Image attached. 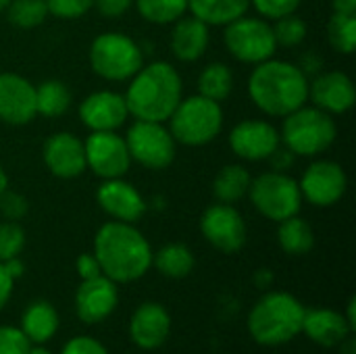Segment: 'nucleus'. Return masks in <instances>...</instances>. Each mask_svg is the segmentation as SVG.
<instances>
[{"instance_id":"1","label":"nucleus","mask_w":356,"mask_h":354,"mask_svg":"<svg viewBox=\"0 0 356 354\" xmlns=\"http://www.w3.org/2000/svg\"><path fill=\"white\" fill-rule=\"evenodd\" d=\"M94 257L102 275L115 284H134L152 267V246L136 223L106 221L94 236Z\"/></svg>"},{"instance_id":"2","label":"nucleus","mask_w":356,"mask_h":354,"mask_svg":"<svg viewBox=\"0 0 356 354\" xmlns=\"http://www.w3.org/2000/svg\"><path fill=\"white\" fill-rule=\"evenodd\" d=\"M246 88L252 104L267 117L284 119L309 100V77L302 69L275 56L254 65Z\"/></svg>"},{"instance_id":"3","label":"nucleus","mask_w":356,"mask_h":354,"mask_svg":"<svg viewBox=\"0 0 356 354\" xmlns=\"http://www.w3.org/2000/svg\"><path fill=\"white\" fill-rule=\"evenodd\" d=\"M123 98L129 117L167 123V119L184 98V81L171 63L154 61L142 65V69L129 79Z\"/></svg>"},{"instance_id":"4","label":"nucleus","mask_w":356,"mask_h":354,"mask_svg":"<svg viewBox=\"0 0 356 354\" xmlns=\"http://www.w3.org/2000/svg\"><path fill=\"white\" fill-rule=\"evenodd\" d=\"M305 311L307 307L294 294L284 290H267L250 307L246 330L261 346H284L302 334Z\"/></svg>"},{"instance_id":"5","label":"nucleus","mask_w":356,"mask_h":354,"mask_svg":"<svg viewBox=\"0 0 356 354\" xmlns=\"http://www.w3.org/2000/svg\"><path fill=\"white\" fill-rule=\"evenodd\" d=\"M336 138H338V125L334 115L307 104L286 115L280 129L282 144L296 156H309V159L319 156L321 152L332 148Z\"/></svg>"},{"instance_id":"6","label":"nucleus","mask_w":356,"mask_h":354,"mask_svg":"<svg viewBox=\"0 0 356 354\" xmlns=\"http://www.w3.org/2000/svg\"><path fill=\"white\" fill-rule=\"evenodd\" d=\"M167 123L175 142L184 146H204L221 134L223 108L219 102L194 94L179 100Z\"/></svg>"},{"instance_id":"7","label":"nucleus","mask_w":356,"mask_h":354,"mask_svg":"<svg viewBox=\"0 0 356 354\" xmlns=\"http://www.w3.org/2000/svg\"><path fill=\"white\" fill-rule=\"evenodd\" d=\"M92 71L106 81H129L144 65L142 46L121 31H104L90 44Z\"/></svg>"},{"instance_id":"8","label":"nucleus","mask_w":356,"mask_h":354,"mask_svg":"<svg viewBox=\"0 0 356 354\" xmlns=\"http://www.w3.org/2000/svg\"><path fill=\"white\" fill-rule=\"evenodd\" d=\"M248 198L265 219L275 223L298 215L305 202L298 182L286 171H267L252 177Z\"/></svg>"},{"instance_id":"9","label":"nucleus","mask_w":356,"mask_h":354,"mask_svg":"<svg viewBox=\"0 0 356 354\" xmlns=\"http://www.w3.org/2000/svg\"><path fill=\"white\" fill-rule=\"evenodd\" d=\"M223 42L227 52L244 63V65H259L275 56L280 48L275 42L273 25L263 17H238L236 21L225 25Z\"/></svg>"},{"instance_id":"10","label":"nucleus","mask_w":356,"mask_h":354,"mask_svg":"<svg viewBox=\"0 0 356 354\" xmlns=\"http://www.w3.org/2000/svg\"><path fill=\"white\" fill-rule=\"evenodd\" d=\"M123 138H125L131 163H138L152 171H163L175 161L177 142L173 140L165 123L136 119Z\"/></svg>"},{"instance_id":"11","label":"nucleus","mask_w":356,"mask_h":354,"mask_svg":"<svg viewBox=\"0 0 356 354\" xmlns=\"http://www.w3.org/2000/svg\"><path fill=\"white\" fill-rule=\"evenodd\" d=\"M202 238L219 252L234 255L240 252L248 240V227L242 213L234 204L215 202L200 215Z\"/></svg>"},{"instance_id":"12","label":"nucleus","mask_w":356,"mask_h":354,"mask_svg":"<svg viewBox=\"0 0 356 354\" xmlns=\"http://www.w3.org/2000/svg\"><path fill=\"white\" fill-rule=\"evenodd\" d=\"M298 186L302 200L319 209H330L344 198L348 190V175L340 163L321 159L305 169Z\"/></svg>"},{"instance_id":"13","label":"nucleus","mask_w":356,"mask_h":354,"mask_svg":"<svg viewBox=\"0 0 356 354\" xmlns=\"http://www.w3.org/2000/svg\"><path fill=\"white\" fill-rule=\"evenodd\" d=\"M83 148L88 169L100 179L123 177L131 167L125 138L117 131H90Z\"/></svg>"},{"instance_id":"14","label":"nucleus","mask_w":356,"mask_h":354,"mask_svg":"<svg viewBox=\"0 0 356 354\" xmlns=\"http://www.w3.org/2000/svg\"><path fill=\"white\" fill-rule=\"evenodd\" d=\"M229 148L242 161H267L280 146V129L265 119H244L229 131Z\"/></svg>"},{"instance_id":"15","label":"nucleus","mask_w":356,"mask_h":354,"mask_svg":"<svg viewBox=\"0 0 356 354\" xmlns=\"http://www.w3.org/2000/svg\"><path fill=\"white\" fill-rule=\"evenodd\" d=\"M75 313L81 323L96 325L106 321L119 305V284L108 280L106 275H98L92 280H81L75 290Z\"/></svg>"},{"instance_id":"16","label":"nucleus","mask_w":356,"mask_h":354,"mask_svg":"<svg viewBox=\"0 0 356 354\" xmlns=\"http://www.w3.org/2000/svg\"><path fill=\"white\" fill-rule=\"evenodd\" d=\"M96 202L111 217V221L123 223H138L148 211V202L140 190L123 177L102 179L96 192Z\"/></svg>"},{"instance_id":"17","label":"nucleus","mask_w":356,"mask_h":354,"mask_svg":"<svg viewBox=\"0 0 356 354\" xmlns=\"http://www.w3.org/2000/svg\"><path fill=\"white\" fill-rule=\"evenodd\" d=\"M42 161L58 179H75L88 169L83 142L69 131H56L46 138L42 146Z\"/></svg>"},{"instance_id":"18","label":"nucleus","mask_w":356,"mask_h":354,"mask_svg":"<svg viewBox=\"0 0 356 354\" xmlns=\"http://www.w3.org/2000/svg\"><path fill=\"white\" fill-rule=\"evenodd\" d=\"M173 319L165 305L148 300L136 307L129 317V340L140 351H156L171 336Z\"/></svg>"},{"instance_id":"19","label":"nucleus","mask_w":356,"mask_h":354,"mask_svg":"<svg viewBox=\"0 0 356 354\" xmlns=\"http://www.w3.org/2000/svg\"><path fill=\"white\" fill-rule=\"evenodd\" d=\"M35 117V86L19 73H0V121L27 125Z\"/></svg>"},{"instance_id":"20","label":"nucleus","mask_w":356,"mask_h":354,"mask_svg":"<svg viewBox=\"0 0 356 354\" xmlns=\"http://www.w3.org/2000/svg\"><path fill=\"white\" fill-rule=\"evenodd\" d=\"M79 119L90 131H117L127 123L129 111L123 94L98 90L81 100Z\"/></svg>"},{"instance_id":"21","label":"nucleus","mask_w":356,"mask_h":354,"mask_svg":"<svg viewBox=\"0 0 356 354\" xmlns=\"http://www.w3.org/2000/svg\"><path fill=\"white\" fill-rule=\"evenodd\" d=\"M309 98L330 115H344L356 102L355 81L344 71H323L309 81Z\"/></svg>"},{"instance_id":"22","label":"nucleus","mask_w":356,"mask_h":354,"mask_svg":"<svg viewBox=\"0 0 356 354\" xmlns=\"http://www.w3.org/2000/svg\"><path fill=\"white\" fill-rule=\"evenodd\" d=\"M302 334L321 348H338L355 330L348 325L342 311L330 307H315L305 311Z\"/></svg>"},{"instance_id":"23","label":"nucleus","mask_w":356,"mask_h":354,"mask_svg":"<svg viewBox=\"0 0 356 354\" xmlns=\"http://www.w3.org/2000/svg\"><path fill=\"white\" fill-rule=\"evenodd\" d=\"M171 25L173 29H171L169 46L173 56L184 63H194L202 58L211 42V27L188 13Z\"/></svg>"},{"instance_id":"24","label":"nucleus","mask_w":356,"mask_h":354,"mask_svg":"<svg viewBox=\"0 0 356 354\" xmlns=\"http://www.w3.org/2000/svg\"><path fill=\"white\" fill-rule=\"evenodd\" d=\"M60 325L58 311L54 309L52 303L48 300H33L25 307L19 330L31 344H46L50 342Z\"/></svg>"},{"instance_id":"25","label":"nucleus","mask_w":356,"mask_h":354,"mask_svg":"<svg viewBox=\"0 0 356 354\" xmlns=\"http://www.w3.org/2000/svg\"><path fill=\"white\" fill-rule=\"evenodd\" d=\"M250 0H188V13L209 27H225L238 17L246 15Z\"/></svg>"},{"instance_id":"26","label":"nucleus","mask_w":356,"mask_h":354,"mask_svg":"<svg viewBox=\"0 0 356 354\" xmlns=\"http://www.w3.org/2000/svg\"><path fill=\"white\" fill-rule=\"evenodd\" d=\"M250 182H252V175L244 165L240 163L225 165L219 169V173L213 179V196L217 202L236 204L244 196H248Z\"/></svg>"},{"instance_id":"27","label":"nucleus","mask_w":356,"mask_h":354,"mask_svg":"<svg viewBox=\"0 0 356 354\" xmlns=\"http://www.w3.org/2000/svg\"><path fill=\"white\" fill-rule=\"evenodd\" d=\"M194 252L181 242H169L152 255V267L167 280H184L194 271Z\"/></svg>"},{"instance_id":"28","label":"nucleus","mask_w":356,"mask_h":354,"mask_svg":"<svg viewBox=\"0 0 356 354\" xmlns=\"http://www.w3.org/2000/svg\"><path fill=\"white\" fill-rule=\"evenodd\" d=\"M277 244L290 257L309 255L315 248V234L313 227L298 215L280 221L277 227Z\"/></svg>"},{"instance_id":"29","label":"nucleus","mask_w":356,"mask_h":354,"mask_svg":"<svg viewBox=\"0 0 356 354\" xmlns=\"http://www.w3.org/2000/svg\"><path fill=\"white\" fill-rule=\"evenodd\" d=\"M196 86H198V94L200 96L211 98V100L221 104L234 92V71H232L229 65H225L221 61L209 63L200 71Z\"/></svg>"},{"instance_id":"30","label":"nucleus","mask_w":356,"mask_h":354,"mask_svg":"<svg viewBox=\"0 0 356 354\" xmlns=\"http://www.w3.org/2000/svg\"><path fill=\"white\" fill-rule=\"evenodd\" d=\"M71 106V92L60 79H46L35 86V111L46 119L63 117Z\"/></svg>"},{"instance_id":"31","label":"nucleus","mask_w":356,"mask_h":354,"mask_svg":"<svg viewBox=\"0 0 356 354\" xmlns=\"http://www.w3.org/2000/svg\"><path fill=\"white\" fill-rule=\"evenodd\" d=\"M140 17L154 25H171L188 13V0H134Z\"/></svg>"},{"instance_id":"32","label":"nucleus","mask_w":356,"mask_h":354,"mask_svg":"<svg viewBox=\"0 0 356 354\" xmlns=\"http://www.w3.org/2000/svg\"><path fill=\"white\" fill-rule=\"evenodd\" d=\"M327 40L334 50L353 54L356 48V15L334 13L327 21Z\"/></svg>"},{"instance_id":"33","label":"nucleus","mask_w":356,"mask_h":354,"mask_svg":"<svg viewBox=\"0 0 356 354\" xmlns=\"http://www.w3.org/2000/svg\"><path fill=\"white\" fill-rule=\"evenodd\" d=\"M48 17L44 0H10L6 6V19L19 29H33Z\"/></svg>"},{"instance_id":"34","label":"nucleus","mask_w":356,"mask_h":354,"mask_svg":"<svg viewBox=\"0 0 356 354\" xmlns=\"http://www.w3.org/2000/svg\"><path fill=\"white\" fill-rule=\"evenodd\" d=\"M273 33H275L277 46L294 48V46L305 42V38H307V23L296 13H292V15H286L282 19H275Z\"/></svg>"},{"instance_id":"35","label":"nucleus","mask_w":356,"mask_h":354,"mask_svg":"<svg viewBox=\"0 0 356 354\" xmlns=\"http://www.w3.org/2000/svg\"><path fill=\"white\" fill-rule=\"evenodd\" d=\"M25 248V230L19 221H2L0 223V263L21 257Z\"/></svg>"},{"instance_id":"36","label":"nucleus","mask_w":356,"mask_h":354,"mask_svg":"<svg viewBox=\"0 0 356 354\" xmlns=\"http://www.w3.org/2000/svg\"><path fill=\"white\" fill-rule=\"evenodd\" d=\"M44 2L48 15H54L56 19H65V21L79 19L94 6V0H44Z\"/></svg>"},{"instance_id":"37","label":"nucleus","mask_w":356,"mask_h":354,"mask_svg":"<svg viewBox=\"0 0 356 354\" xmlns=\"http://www.w3.org/2000/svg\"><path fill=\"white\" fill-rule=\"evenodd\" d=\"M300 2L302 0H250V6L257 8L259 17L267 21H275V19L296 13Z\"/></svg>"},{"instance_id":"38","label":"nucleus","mask_w":356,"mask_h":354,"mask_svg":"<svg viewBox=\"0 0 356 354\" xmlns=\"http://www.w3.org/2000/svg\"><path fill=\"white\" fill-rule=\"evenodd\" d=\"M27 213H29V202L23 194L13 192L8 188L0 194V215L6 221H21Z\"/></svg>"},{"instance_id":"39","label":"nucleus","mask_w":356,"mask_h":354,"mask_svg":"<svg viewBox=\"0 0 356 354\" xmlns=\"http://www.w3.org/2000/svg\"><path fill=\"white\" fill-rule=\"evenodd\" d=\"M31 342L15 325H0V354H27Z\"/></svg>"},{"instance_id":"40","label":"nucleus","mask_w":356,"mask_h":354,"mask_svg":"<svg viewBox=\"0 0 356 354\" xmlns=\"http://www.w3.org/2000/svg\"><path fill=\"white\" fill-rule=\"evenodd\" d=\"M60 354H108L106 346L94 336H73L65 342Z\"/></svg>"},{"instance_id":"41","label":"nucleus","mask_w":356,"mask_h":354,"mask_svg":"<svg viewBox=\"0 0 356 354\" xmlns=\"http://www.w3.org/2000/svg\"><path fill=\"white\" fill-rule=\"evenodd\" d=\"M75 271H77L79 280H92V277L102 275L100 263H98V259L94 257V252H81V255L75 259Z\"/></svg>"},{"instance_id":"42","label":"nucleus","mask_w":356,"mask_h":354,"mask_svg":"<svg viewBox=\"0 0 356 354\" xmlns=\"http://www.w3.org/2000/svg\"><path fill=\"white\" fill-rule=\"evenodd\" d=\"M94 6L106 19H119L134 6V0H94Z\"/></svg>"},{"instance_id":"43","label":"nucleus","mask_w":356,"mask_h":354,"mask_svg":"<svg viewBox=\"0 0 356 354\" xmlns=\"http://www.w3.org/2000/svg\"><path fill=\"white\" fill-rule=\"evenodd\" d=\"M294 159H296V154L294 152H290L284 144L267 159L269 163H271V167H273V171H288L292 165H294Z\"/></svg>"},{"instance_id":"44","label":"nucleus","mask_w":356,"mask_h":354,"mask_svg":"<svg viewBox=\"0 0 356 354\" xmlns=\"http://www.w3.org/2000/svg\"><path fill=\"white\" fill-rule=\"evenodd\" d=\"M13 290H15V280L8 275V271L0 263V311L8 305V300L13 296Z\"/></svg>"},{"instance_id":"45","label":"nucleus","mask_w":356,"mask_h":354,"mask_svg":"<svg viewBox=\"0 0 356 354\" xmlns=\"http://www.w3.org/2000/svg\"><path fill=\"white\" fill-rule=\"evenodd\" d=\"M298 67H300V69H302V73L309 77L311 73H317V71L323 67V61H321V58L311 50V52H307V54L302 56V61H300V65H298Z\"/></svg>"},{"instance_id":"46","label":"nucleus","mask_w":356,"mask_h":354,"mask_svg":"<svg viewBox=\"0 0 356 354\" xmlns=\"http://www.w3.org/2000/svg\"><path fill=\"white\" fill-rule=\"evenodd\" d=\"M2 265H4V269L8 271V275H10L15 282H17L19 277H23V273H25V265H23V261H21L19 257L8 259V261H4Z\"/></svg>"},{"instance_id":"47","label":"nucleus","mask_w":356,"mask_h":354,"mask_svg":"<svg viewBox=\"0 0 356 354\" xmlns=\"http://www.w3.org/2000/svg\"><path fill=\"white\" fill-rule=\"evenodd\" d=\"M273 284V271L269 269H259L254 273V286L261 288V290H269V286Z\"/></svg>"},{"instance_id":"48","label":"nucleus","mask_w":356,"mask_h":354,"mask_svg":"<svg viewBox=\"0 0 356 354\" xmlns=\"http://www.w3.org/2000/svg\"><path fill=\"white\" fill-rule=\"evenodd\" d=\"M334 13L342 15H356V0H332Z\"/></svg>"},{"instance_id":"49","label":"nucleus","mask_w":356,"mask_h":354,"mask_svg":"<svg viewBox=\"0 0 356 354\" xmlns=\"http://www.w3.org/2000/svg\"><path fill=\"white\" fill-rule=\"evenodd\" d=\"M344 317H346L348 325H350L353 330H356V298L355 296L348 300V305H346V311H344Z\"/></svg>"},{"instance_id":"50","label":"nucleus","mask_w":356,"mask_h":354,"mask_svg":"<svg viewBox=\"0 0 356 354\" xmlns=\"http://www.w3.org/2000/svg\"><path fill=\"white\" fill-rule=\"evenodd\" d=\"M338 354H356V338L355 334L348 336L340 346H338Z\"/></svg>"},{"instance_id":"51","label":"nucleus","mask_w":356,"mask_h":354,"mask_svg":"<svg viewBox=\"0 0 356 354\" xmlns=\"http://www.w3.org/2000/svg\"><path fill=\"white\" fill-rule=\"evenodd\" d=\"M27 354H52L44 344H31L29 346V351H27Z\"/></svg>"},{"instance_id":"52","label":"nucleus","mask_w":356,"mask_h":354,"mask_svg":"<svg viewBox=\"0 0 356 354\" xmlns=\"http://www.w3.org/2000/svg\"><path fill=\"white\" fill-rule=\"evenodd\" d=\"M8 188V175H6V171H4V167L0 165V194L4 192Z\"/></svg>"},{"instance_id":"53","label":"nucleus","mask_w":356,"mask_h":354,"mask_svg":"<svg viewBox=\"0 0 356 354\" xmlns=\"http://www.w3.org/2000/svg\"><path fill=\"white\" fill-rule=\"evenodd\" d=\"M8 4H10V0H0V13H2V10H6V6H8Z\"/></svg>"}]
</instances>
